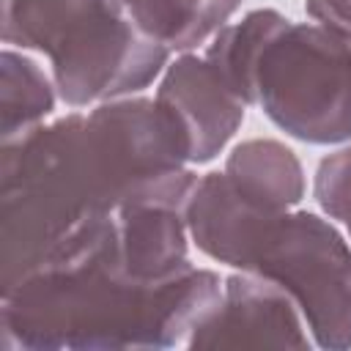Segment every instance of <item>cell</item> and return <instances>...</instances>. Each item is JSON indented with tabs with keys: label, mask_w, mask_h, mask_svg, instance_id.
<instances>
[{
	"label": "cell",
	"mask_w": 351,
	"mask_h": 351,
	"mask_svg": "<svg viewBox=\"0 0 351 351\" xmlns=\"http://www.w3.org/2000/svg\"><path fill=\"white\" fill-rule=\"evenodd\" d=\"M58 85L52 71H47L33 55L16 47L0 52V137L14 140L36 126H41L55 104Z\"/></svg>",
	"instance_id": "12"
},
{
	"label": "cell",
	"mask_w": 351,
	"mask_h": 351,
	"mask_svg": "<svg viewBox=\"0 0 351 351\" xmlns=\"http://www.w3.org/2000/svg\"><path fill=\"white\" fill-rule=\"evenodd\" d=\"M184 217L192 244L203 255L244 271L263 228L274 214L239 195L222 170H211L197 178Z\"/></svg>",
	"instance_id": "8"
},
{
	"label": "cell",
	"mask_w": 351,
	"mask_h": 351,
	"mask_svg": "<svg viewBox=\"0 0 351 351\" xmlns=\"http://www.w3.org/2000/svg\"><path fill=\"white\" fill-rule=\"evenodd\" d=\"M3 41L41 52L60 101L74 110L145 90L173 58L123 0H3Z\"/></svg>",
	"instance_id": "3"
},
{
	"label": "cell",
	"mask_w": 351,
	"mask_h": 351,
	"mask_svg": "<svg viewBox=\"0 0 351 351\" xmlns=\"http://www.w3.org/2000/svg\"><path fill=\"white\" fill-rule=\"evenodd\" d=\"M313 197L329 219L351 225V145H343L318 162Z\"/></svg>",
	"instance_id": "14"
},
{
	"label": "cell",
	"mask_w": 351,
	"mask_h": 351,
	"mask_svg": "<svg viewBox=\"0 0 351 351\" xmlns=\"http://www.w3.org/2000/svg\"><path fill=\"white\" fill-rule=\"evenodd\" d=\"M219 299L222 280L211 269L137 280L123 263L118 219L107 214L3 291L0 335L5 348L27 351L173 348L186 346Z\"/></svg>",
	"instance_id": "2"
},
{
	"label": "cell",
	"mask_w": 351,
	"mask_h": 351,
	"mask_svg": "<svg viewBox=\"0 0 351 351\" xmlns=\"http://www.w3.org/2000/svg\"><path fill=\"white\" fill-rule=\"evenodd\" d=\"M302 310L285 288L236 271L222 280L217 310L192 332L186 348H313Z\"/></svg>",
	"instance_id": "6"
},
{
	"label": "cell",
	"mask_w": 351,
	"mask_h": 351,
	"mask_svg": "<svg viewBox=\"0 0 351 351\" xmlns=\"http://www.w3.org/2000/svg\"><path fill=\"white\" fill-rule=\"evenodd\" d=\"M304 11L313 22L351 41V0H304Z\"/></svg>",
	"instance_id": "15"
},
{
	"label": "cell",
	"mask_w": 351,
	"mask_h": 351,
	"mask_svg": "<svg viewBox=\"0 0 351 351\" xmlns=\"http://www.w3.org/2000/svg\"><path fill=\"white\" fill-rule=\"evenodd\" d=\"M140 30L170 52H192L214 38L241 0H123Z\"/></svg>",
	"instance_id": "11"
},
{
	"label": "cell",
	"mask_w": 351,
	"mask_h": 351,
	"mask_svg": "<svg viewBox=\"0 0 351 351\" xmlns=\"http://www.w3.org/2000/svg\"><path fill=\"white\" fill-rule=\"evenodd\" d=\"M288 22V16L277 8H255L247 11L239 22H228L214 33L206 47L208 63L219 71V77L233 88V93L250 107L252 104V71L266 47V41Z\"/></svg>",
	"instance_id": "13"
},
{
	"label": "cell",
	"mask_w": 351,
	"mask_h": 351,
	"mask_svg": "<svg viewBox=\"0 0 351 351\" xmlns=\"http://www.w3.org/2000/svg\"><path fill=\"white\" fill-rule=\"evenodd\" d=\"M244 271L291 293L318 348H351V244L329 219L304 208L274 214Z\"/></svg>",
	"instance_id": "5"
},
{
	"label": "cell",
	"mask_w": 351,
	"mask_h": 351,
	"mask_svg": "<svg viewBox=\"0 0 351 351\" xmlns=\"http://www.w3.org/2000/svg\"><path fill=\"white\" fill-rule=\"evenodd\" d=\"M121 252L126 269L137 280L159 282L195 266L189 261V228L181 206L173 203H129L115 211Z\"/></svg>",
	"instance_id": "9"
},
{
	"label": "cell",
	"mask_w": 351,
	"mask_h": 351,
	"mask_svg": "<svg viewBox=\"0 0 351 351\" xmlns=\"http://www.w3.org/2000/svg\"><path fill=\"white\" fill-rule=\"evenodd\" d=\"M252 104L310 145L351 140V41L318 22L288 19L252 71Z\"/></svg>",
	"instance_id": "4"
},
{
	"label": "cell",
	"mask_w": 351,
	"mask_h": 351,
	"mask_svg": "<svg viewBox=\"0 0 351 351\" xmlns=\"http://www.w3.org/2000/svg\"><path fill=\"white\" fill-rule=\"evenodd\" d=\"M346 228H348V236H351V225H346Z\"/></svg>",
	"instance_id": "16"
},
{
	"label": "cell",
	"mask_w": 351,
	"mask_h": 351,
	"mask_svg": "<svg viewBox=\"0 0 351 351\" xmlns=\"http://www.w3.org/2000/svg\"><path fill=\"white\" fill-rule=\"evenodd\" d=\"M154 99L184 132L192 167L217 159L247 115V104L219 77L208 58L197 52H178L170 58Z\"/></svg>",
	"instance_id": "7"
},
{
	"label": "cell",
	"mask_w": 351,
	"mask_h": 351,
	"mask_svg": "<svg viewBox=\"0 0 351 351\" xmlns=\"http://www.w3.org/2000/svg\"><path fill=\"white\" fill-rule=\"evenodd\" d=\"M222 173L239 195L271 214L296 208L307 192L304 167L296 151L274 137H250L236 143Z\"/></svg>",
	"instance_id": "10"
},
{
	"label": "cell",
	"mask_w": 351,
	"mask_h": 351,
	"mask_svg": "<svg viewBox=\"0 0 351 351\" xmlns=\"http://www.w3.org/2000/svg\"><path fill=\"white\" fill-rule=\"evenodd\" d=\"M173 115L132 93L66 112L0 151V293L129 203L186 208L197 184Z\"/></svg>",
	"instance_id": "1"
}]
</instances>
